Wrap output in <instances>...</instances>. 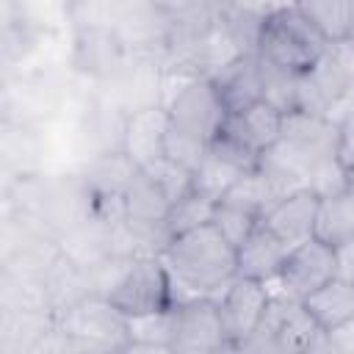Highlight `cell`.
<instances>
[{
    "instance_id": "cell-1",
    "label": "cell",
    "mask_w": 354,
    "mask_h": 354,
    "mask_svg": "<svg viewBox=\"0 0 354 354\" xmlns=\"http://www.w3.org/2000/svg\"><path fill=\"white\" fill-rule=\"evenodd\" d=\"M174 285V304L194 296H216L235 274V246L210 224L174 235L158 254Z\"/></svg>"
},
{
    "instance_id": "cell-2",
    "label": "cell",
    "mask_w": 354,
    "mask_h": 354,
    "mask_svg": "<svg viewBox=\"0 0 354 354\" xmlns=\"http://www.w3.org/2000/svg\"><path fill=\"white\" fill-rule=\"evenodd\" d=\"M241 351H326V332L315 324L301 299L277 288Z\"/></svg>"
},
{
    "instance_id": "cell-3",
    "label": "cell",
    "mask_w": 354,
    "mask_h": 354,
    "mask_svg": "<svg viewBox=\"0 0 354 354\" xmlns=\"http://www.w3.org/2000/svg\"><path fill=\"white\" fill-rule=\"evenodd\" d=\"M329 47L326 36L293 6L263 22L257 39V55L285 66L296 75L307 72Z\"/></svg>"
},
{
    "instance_id": "cell-4",
    "label": "cell",
    "mask_w": 354,
    "mask_h": 354,
    "mask_svg": "<svg viewBox=\"0 0 354 354\" xmlns=\"http://www.w3.org/2000/svg\"><path fill=\"white\" fill-rule=\"evenodd\" d=\"M58 329L77 337L83 351H124L130 340V318L105 296L88 293L55 313Z\"/></svg>"
},
{
    "instance_id": "cell-5",
    "label": "cell",
    "mask_w": 354,
    "mask_h": 354,
    "mask_svg": "<svg viewBox=\"0 0 354 354\" xmlns=\"http://www.w3.org/2000/svg\"><path fill=\"white\" fill-rule=\"evenodd\" d=\"M105 296L127 315H149L174 307V285L158 254L133 257L122 266Z\"/></svg>"
},
{
    "instance_id": "cell-6",
    "label": "cell",
    "mask_w": 354,
    "mask_h": 354,
    "mask_svg": "<svg viewBox=\"0 0 354 354\" xmlns=\"http://www.w3.org/2000/svg\"><path fill=\"white\" fill-rule=\"evenodd\" d=\"M169 111V124L210 144L227 119V105L210 77H188L163 100Z\"/></svg>"
},
{
    "instance_id": "cell-7",
    "label": "cell",
    "mask_w": 354,
    "mask_h": 354,
    "mask_svg": "<svg viewBox=\"0 0 354 354\" xmlns=\"http://www.w3.org/2000/svg\"><path fill=\"white\" fill-rule=\"evenodd\" d=\"M232 351L213 296H194L174 304L171 354H213Z\"/></svg>"
},
{
    "instance_id": "cell-8",
    "label": "cell",
    "mask_w": 354,
    "mask_h": 354,
    "mask_svg": "<svg viewBox=\"0 0 354 354\" xmlns=\"http://www.w3.org/2000/svg\"><path fill=\"white\" fill-rule=\"evenodd\" d=\"M213 299L218 304L221 324H224L232 351H241V346L252 337V332L257 329V324L268 307L271 285L235 274Z\"/></svg>"
},
{
    "instance_id": "cell-9",
    "label": "cell",
    "mask_w": 354,
    "mask_h": 354,
    "mask_svg": "<svg viewBox=\"0 0 354 354\" xmlns=\"http://www.w3.org/2000/svg\"><path fill=\"white\" fill-rule=\"evenodd\" d=\"M133 47L108 25H80L75 36L72 64L80 75L100 83H113L133 61Z\"/></svg>"
},
{
    "instance_id": "cell-10",
    "label": "cell",
    "mask_w": 354,
    "mask_h": 354,
    "mask_svg": "<svg viewBox=\"0 0 354 354\" xmlns=\"http://www.w3.org/2000/svg\"><path fill=\"white\" fill-rule=\"evenodd\" d=\"M335 277H337V249L313 235L290 246L274 285L296 299H304Z\"/></svg>"
},
{
    "instance_id": "cell-11",
    "label": "cell",
    "mask_w": 354,
    "mask_h": 354,
    "mask_svg": "<svg viewBox=\"0 0 354 354\" xmlns=\"http://www.w3.org/2000/svg\"><path fill=\"white\" fill-rule=\"evenodd\" d=\"M257 163H260V158H254L252 152L227 141L224 136H216L207 144L205 158L194 169V191L218 202L243 174L257 169Z\"/></svg>"
},
{
    "instance_id": "cell-12",
    "label": "cell",
    "mask_w": 354,
    "mask_h": 354,
    "mask_svg": "<svg viewBox=\"0 0 354 354\" xmlns=\"http://www.w3.org/2000/svg\"><path fill=\"white\" fill-rule=\"evenodd\" d=\"M282 116L285 113H279L274 105H268L266 100H257L241 111H230L218 136H224L227 141L260 158L266 149L277 144L282 133Z\"/></svg>"
},
{
    "instance_id": "cell-13",
    "label": "cell",
    "mask_w": 354,
    "mask_h": 354,
    "mask_svg": "<svg viewBox=\"0 0 354 354\" xmlns=\"http://www.w3.org/2000/svg\"><path fill=\"white\" fill-rule=\"evenodd\" d=\"M166 133H169L166 105H147V108L130 111L124 119L122 149L144 169L166 155Z\"/></svg>"
},
{
    "instance_id": "cell-14",
    "label": "cell",
    "mask_w": 354,
    "mask_h": 354,
    "mask_svg": "<svg viewBox=\"0 0 354 354\" xmlns=\"http://www.w3.org/2000/svg\"><path fill=\"white\" fill-rule=\"evenodd\" d=\"M288 252H290V246L271 227H266L260 218L257 227L249 232V238L235 249L238 277H249V279H260V282L274 285Z\"/></svg>"
},
{
    "instance_id": "cell-15",
    "label": "cell",
    "mask_w": 354,
    "mask_h": 354,
    "mask_svg": "<svg viewBox=\"0 0 354 354\" xmlns=\"http://www.w3.org/2000/svg\"><path fill=\"white\" fill-rule=\"evenodd\" d=\"M318 194L313 188H299L279 199L266 216L263 224L271 227L288 246H296L315 235V213H318Z\"/></svg>"
},
{
    "instance_id": "cell-16",
    "label": "cell",
    "mask_w": 354,
    "mask_h": 354,
    "mask_svg": "<svg viewBox=\"0 0 354 354\" xmlns=\"http://www.w3.org/2000/svg\"><path fill=\"white\" fill-rule=\"evenodd\" d=\"M227 105V111H241L257 100H263V83H260V55L257 50L241 53L230 64H224L210 77Z\"/></svg>"
},
{
    "instance_id": "cell-17",
    "label": "cell",
    "mask_w": 354,
    "mask_h": 354,
    "mask_svg": "<svg viewBox=\"0 0 354 354\" xmlns=\"http://www.w3.org/2000/svg\"><path fill=\"white\" fill-rule=\"evenodd\" d=\"M169 207H171V199L166 196L160 183L147 169H138L122 194L124 218L138 227H163Z\"/></svg>"
},
{
    "instance_id": "cell-18",
    "label": "cell",
    "mask_w": 354,
    "mask_h": 354,
    "mask_svg": "<svg viewBox=\"0 0 354 354\" xmlns=\"http://www.w3.org/2000/svg\"><path fill=\"white\" fill-rule=\"evenodd\" d=\"M53 310H3L0 321V351L3 354H33L47 332L55 329Z\"/></svg>"
},
{
    "instance_id": "cell-19",
    "label": "cell",
    "mask_w": 354,
    "mask_h": 354,
    "mask_svg": "<svg viewBox=\"0 0 354 354\" xmlns=\"http://www.w3.org/2000/svg\"><path fill=\"white\" fill-rule=\"evenodd\" d=\"M301 301L324 332H335L348 321H354V279L337 274L335 279L304 296Z\"/></svg>"
},
{
    "instance_id": "cell-20",
    "label": "cell",
    "mask_w": 354,
    "mask_h": 354,
    "mask_svg": "<svg viewBox=\"0 0 354 354\" xmlns=\"http://www.w3.org/2000/svg\"><path fill=\"white\" fill-rule=\"evenodd\" d=\"M315 238L340 249L354 241V191L343 188L318 199L315 213Z\"/></svg>"
},
{
    "instance_id": "cell-21",
    "label": "cell",
    "mask_w": 354,
    "mask_h": 354,
    "mask_svg": "<svg viewBox=\"0 0 354 354\" xmlns=\"http://www.w3.org/2000/svg\"><path fill=\"white\" fill-rule=\"evenodd\" d=\"M296 8L326 36V41L354 36V0H296Z\"/></svg>"
},
{
    "instance_id": "cell-22",
    "label": "cell",
    "mask_w": 354,
    "mask_h": 354,
    "mask_svg": "<svg viewBox=\"0 0 354 354\" xmlns=\"http://www.w3.org/2000/svg\"><path fill=\"white\" fill-rule=\"evenodd\" d=\"M171 337H174V307L149 315H133L130 340L124 351H171Z\"/></svg>"
},
{
    "instance_id": "cell-23",
    "label": "cell",
    "mask_w": 354,
    "mask_h": 354,
    "mask_svg": "<svg viewBox=\"0 0 354 354\" xmlns=\"http://www.w3.org/2000/svg\"><path fill=\"white\" fill-rule=\"evenodd\" d=\"M213 210H216V199L199 194V191H188L185 196L174 199L166 218H163V230L169 235V241L174 235H183L188 230H196L202 224L213 221Z\"/></svg>"
},
{
    "instance_id": "cell-24",
    "label": "cell",
    "mask_w": 354,
    "mask_h": 354,
    "mask_svg": "<svg viewBox=\"0 0 354 354\" xmlns=\"http://www.w3.org/2000/svg\"><path fill=\"white\" fill-rule=\"evenodd\" d=\"M260 83H263V100L268 105H274L279 113L296 111V86H299L296 72L260 58Z\"/></svg>"
},
{
    "instance_id": "cell-25",
    "label": "cell",
    "mask_w": 354,
    "mask_h": 354,
    "mask_svg": "<svg viewBox=\"0 0 354 354\" xmlns=\"http://www.w3.org/2000/svg\"><path fill=\"white\" fill-rule=\"evenodd\" d=\"M257 221H260V216L257 213H252V210H246V207H241V205H232V202H216V210H213V227L238 249L246 238H249V232L257 227Z\"/></svg>"
},
{
    "instance_id": "cell-26",
    "label": "cell",
    "mask_w": 354,
    "mask_h": 354,
    "mask_svg": "<svg viewBox=\"0 0 354 354\" xmlns=\"http://www.w3.org/2000/svg\"><path fill=\"white\" fill-rule=\"evenodd\" d=\"M158 183H160V188L166 191V196L174 202V199H180V196H185L188 191H194V171H188L185 166H180V163H174L171 158H160V160H155V163H149V166H144Z\"/></svg>"
},
{
    "instance_id": "cell-27",
    "label": "cell",
    "mask_w": 354,
    "mask_h": 354,
    "mask_svg": "<svg viewBox=\"0 0 354 354\" xmlns=\"http://www.w3.org/2000/svg\"><path fill=\"white\" fill-rule=\"evenodd\" d=\"M205 149H207L205 141H199V138H194V136H188V133H183V130H177V127L169 124V133H166V158H171L174 163L185 166L188 171H194L199 166V160L205 158Z\"/></svg>"
},
{
    "instance_id": "cell-28",
    "label": "cell",
    "mask_w": 354,
    "mask_h": 354,
    "mask_svg": "<svg viewBox=\"0 0 354 354\" xmlns=\"http://www.w3.org/2000/svg\"><path fill=\"white\" fill-rule=\"evenodd\" d=\"M227 8L249 17V19H257V22H266L271 19L274 14L279 11H288L296 6V0H221Z\"/></svg>"
},
{
    "instance_id": "cell-29",
    "label": "cell",
    "mask_w": 354,
    "mask_h": 354,
    "mask_svg": "<svg viewBox=\"0 0 354 354\" xmlns=\"http://www.w3.org/2000/svg\"><path fill=\"white\" fill-rule=\"evenodd\" d=\"M337 160L343 169H354V108L337 119Z\"/></svg>"
},
{
    "instance_id": "cell-30",
    "label": "cell",
    "mask_w": 354,
    "mask_h": 354,
    "mask_svg": "<svg viewBox=\"0 0 354 354\" xmlns=\"http://www.w3.org/2000/svg\"><path fill=\"white\" fill-rule=\"evenodd\" d=\"M326 351H346V354L354 351V321H348L335 332H326Z\"/></svg>"
},
{
    "instance_id": "cell-31",
    "label": "cell",
    "mask_w": 354,
    "mask_h": 354,
    "mask_svg": "<svg viewBox=\"0 0 354 354\" xmlns=\"http://www.w3.org/2000/svg\"><path fill=\"white\" fill-rule=\"evenodd\" d=\"M337 274L346 279H354V241L337 249Z\"/></svg>"
},
{
    "instance_id": "cell-32",
    "label": "cell",
    "mask_w": 354,
    "mask_h": 354,
    "mask_svg": "<svg viewBox=\"0 0 354 354\" xmlns=\"http://www.w3.org/2000/svg\"><path fill=\"white\" fill-rule=\"evenodd\" d=\"M180 3H183V11H191V8H216L221 0H180Z\"/></svg>"
},
{
    "instance_id": "cell-33",
    "label": "cell",
    "mask_w": 354,
    "mask_h": 354,
    "mask_svg": "<svg viewBox=\"0 0 354 354\" xmlns=\"http://www.w3.org/2000/svg\"><path fill=\"white\" fill-rule=\"evenodd\" d=\"M346 174H348V188H351V191H354V169H348V171H346Z\"/></svg>"
}]
</instances>
